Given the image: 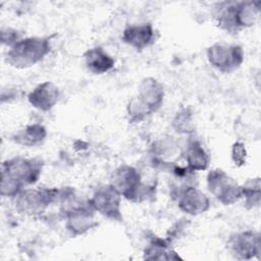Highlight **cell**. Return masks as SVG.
<instances>
[{"mask_svg": "<svg viewBox=\"0 0 261 261\" xmlns=\"http://www.w3.org/2000/svg\"><path fill=\"white\" fill-rule=\"evenodd\" d=\"M226 248L229 254L238 260L259 258L261 252L260 233L252 229L233 232L228 237Z\"/></svg>", "mask_w": 261, "mask_h": 261, "instance_id": "obj_10", "label": "cell"}, {"mask_svg": "<svg viewBox=\"0 0 261 261\" xmlns=\"http://www.w3.org/2000/svg\"><path fill=\"white\" fill-rule=\"evenodd\" d=\"M182 149L172 137L159 138L152 143L149 150L150 164L154 169L170 170L181 156Z\"/></svg>", "mask_w": 261, "mask_h": 261, "instance_id": "obj_12", "label": "cell"}, {"mask_svg": "<svg viewBox=\"0 0 261 261\" xmlns=\"http://www.w3.org/2000/svg\"><path fill=\"white\" fill-rule=\"evenodd\" d=\"M109 184L132 203L153 201L156 196L157 180L147 182L140 170L129 164L116 167L110 175Z\"/></svg>", "mask_w": 261, "mask_h": 261, "instance_id": "obj_2", "label": "cell"}, {"mask_svg": "<svg viewBox=\"0 0 261 261\" xmlns=\"http://www.w3.org/2000/svg\"><path fill=\"white\" fill-rule=\"evenodd\" d=\"M96 211L92 208L89 201H80L74 206L62 213L65 219V227L71 237L85 234L98 225L95 220Z\"/></svg>", "mask_w": 261, "mask_h": 261, "instance_id": "obj_11", "label": "cell"}, {"mask_svg": "<svg viewBox=\"0 0 261 261\" xmlns=\"http://www.w3.org/2000/svg\"><path fill=\"white\" fill-rule=\"evenodd\" d=\"M43 166L39 158L16 156L4 160L1 165V196L12 199L24 188L35 185L41 177Z\"/></svg>", "mask_w": 261, "mask_h": 261, "instance_id": "obj_1", "label": "cell"}, {"mask_svg": "<svg viewBox=\"0 0 261 261\" xmlns=\"http://www.w3.org/2000/svg\"><path fill=\"white\" fill-rule=\"evenodd\" d=\"M60 189L57 188H24L14 198L12 202L15 210L27 216H40L46 209L59 202Z\"/></svg>", "mask_w": 261, "mask_h": 261, "instance_id": "obj_5", "label": "cell"}, {"mask_svg": "<svg viewBox=\"0 0 261 261\" xmlns=\"http://www.w3.org/2000/svg\"><path fill=\"white\" fill-rule=\"evenodd\" d=\"M136 96L153 114L157 112L163 104L165 96L164 87L157 79L146 76L140 82Z\"/></svg>", "mask_w": 261, "mask_h": 261, "instance_id": "obj_14", "label": "cell"}, {"mask_svg": "<svg viewBox=\"0 0 261 261\" xmlns=\"http://www.w3.org/2000/svg\"><path fill=\"white\" fill-rule=\"evenodd\" d=\"M150 115L151 111L137 98L133 97L126 105V116L129 123H140L146 120Z\"/></svg>", "mask_w": 261, "mask_h": 261, "instance_id": "obj_22", "label": "cell"}, {"mask_svg": "<svg viewBox=\"0 0 261 261\" xmlns=\"http://www.w3.org/2000/svg\"><path fill=\"white\" fill-rule=\"evenodd\" d=\"M261 13V1L222 2L216 10V25L227 34H238L256 24Z\"/></svg>", "mask_w": 261, "mask_h": 261, "instance_id": "obj_3", "label": "cell"}, {"mask_svg": "<svg viewBox=\"0 0 261 261\" xmlns=\"http://www.w3.org/2000/svg\"><path fill=\"white\" fill-rule=\"evenodd\" d=\"M208 191L222 205H232L242 199L241 185L223 169L214 168L207 173Z\"/></svg>", "mask_w": 261, "mask_h": 261, "instance_id": "obj_7", "label": "cell"}, {"mask_svg": "<svg viewBox=\"0 0 261 261\" xmlns=\"http://www.w3.org/2000/svg\"><path fill=\"white\" fill-rule=\"evenodd\" d=\"M87 69L97 75L110 71L115 65V59L101 46H95L86 50L83 54Z\"/></svg>", "mask_w": 261, "mask_h": 261, "instance_id": "obj_17", "label": "cell"}, {"mask_svg": "<svg viewBox=\"0 0 261 261\" xmlns=\"http://www.w3.org/2000/svg\"><path fill=\"white\" fill-rule=\"evenodd\" d=\"M121 195L110 184L99 187L88 200L92 208L105 218L121 221Z\"/></svg>", "mask_w": 261, "mask_h": 261, "instance_id": "obj_9", "label": "cell"}, {"mask_svg": "<svg viewBox=\"0 0 261 261\" xmlns=\"http://www.w3.org/2000/svg\"><path fill=\"white\" fill-rule=\"evenodd\" d=\"M171 127L178 135H194L196 124L194 122V114L190 107H181L176 111L172 120Z\"/></svg>", "mask_w": 261, "mask_h": 261, "instance_id": "obj_21", "label": "cell"}, {"mask_svg": "<svg viewBox=\"0 0 261 261\" xmlns=\"http://www.w3.org/2000/svg\"><path fill=\"white\" fill-rule=\"evenodd\" d=\"M230 157L236 166L241 167L246 164L247 161V149L243 142L237 141L232 144L230 150Z\"/></svg>", "mask_w": 261, "mask_h": 261, "instance_id": "obj_23", "label": "cell"}, {"mask_svg": "<svg viewBox=\"0 0 261 261\" xmlns=\"http://www.w3.org/2000/svg\"><path fill=\"white\" fill-rule=\"evenodd\" d=\"M60 91L53 82L45 81L38 84L28 94L27 99L32 107L42 112L52 110L58 103Z\"/></svg>", "mask_w": 261, "mask_h": 261, "instance_id": "obj_13", "label": "cell"}, {"mask_svg": "<svg viewBox=\"0 0 261 261\" xmlns=\"http://www.w3.org/2000/svg\"><path fill=\"white\" fill-rule=\"evenodd\" d=\"M21 38V34L16 29L11 27H2L1 28V43L8 48L19 41Z\"/></svg>", "mask_w": 261, "mask_h": 261, "instance_id": "obj_24", "label": "cell"}, {"mask_svg": "<svg viewBox=\"0 0 261 261\" xmlns=\"http://www.w3.org/2000/svg\"><path fill=\"white\" fill-rule=\"evenodd\" d=\"M242 198L244 199V206L246 209L251 210L259 207L261 202V179L260 176L247 179L243 185Z\"/></svg>", "mask_w": 261, "mask_h": 261, "instance_id": "obj_20", "label": "cell"}, {"mask_svg": "<svg viewBox=\"0 0 261 261\" xmlns=\"http://www.w3.org/2000/svg\"><path fill=\"white\" fill-rule=\"evenodd\" d=\"M181 156L187 163L186 166L192 171H204L209 167L210 155L202 142L193 135L189 136Z\"/></svg>", "mask_w": 261, "mask_h": 261, "instance_id": "obj_16", "label": "cell"}, {"mask_svg": "<svg viewBox=\"0 0 261 261\" xmlns=\"http://www.w3.org/2000/svg\"><path fill=\"white\" fill-rule=\"evenodd\" d=\"M144 259L146 260H180V256L171 248V243L167 239L153 236L144 249Z\"/></svg>", "mask_w": 261, "mask_h": 261, "instance_id": "obj_19", "label": "cell"}, {"mask_svg": "<svg viewBox=\"0 0 261 261\" xmlns=\"http://www.w3.org/2000/svg\"><path fill=\"white\" fill-rule=\"evenodd\" d=\"M47 129L41 123H30L15 132L11 141L19 146L33 148L44 144L47 138Z\"/></svg>", "mask_w": 261, "mask_h": 261, "instance_id": "obj_18", "label": "cell"}, {"mask_svg": "<svg viewBox=\"0 0 261 261\" xmlns=\"http://www.w3.org/2000/svg\"><path fill=\"white\" fill-rule=\"evenodd\" d=\"M123 43L137 51H143L155 41V30L149 22L128 24L122 31Z\"/></svg>", "mask_w": 261, "mask_h": 261, "instance_id": "obj_15", "label": "cell"}, {"mask_svg": "<svg viewBox=\"0 0 261 261\" xmlns=\"http://www.w3.org/2000/svg\"><path fill=\"white\" fill-rule=\"evenodd\" d=\"M209 64L222 73H231L239 69L245 60V51L241 45L216 42L206 50Z\"/></svg>", "mask_w": 261, "mask_h": 261, "instance_id": "obj_6", "label": "cell"}, {"mask_svg": "<svg viewBox=\"0 0 261 261\" xmlns=\"http://www.w3.org/2000/svg\"><path fill=\"white\" fill-rule=\"evenodd\" d=\"M170 196L176 202L177 208L187 215L197 216L210 209V199L196 185H186L171 190Z\"/></svg>", "mask_w": 261, "mask_h": 261, "instance_id": "obj_8", "label": "cell"}, {"mask_svg": "<svg viewBox=\"0 0 261 261\" xmlns=\"http://www.w3.org/2000/svg\"><path fill=\"white\" fill-rule=\"evenodd\" d=\"M50 39V37L41 36L21 38L6 51L7 64L16 69H24L38 64L51 51Z\"/></svg>", "mask_w": 261, "mask_h": 261, "instance_id": "obj_4", "label": "cell"}]
</instances>
